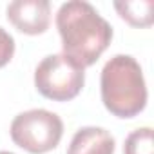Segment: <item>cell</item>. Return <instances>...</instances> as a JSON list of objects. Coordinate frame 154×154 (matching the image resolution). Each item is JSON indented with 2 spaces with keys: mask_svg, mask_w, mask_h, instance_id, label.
<instances>
[{
  "mask_svg": "<svg viewBox=\"0 0 154 154\" xmlns=\"http://www.w3.org/2000/svg\"><path fill=\"white\" fill-rule=\"evenodd\" d=\"M9 131L20 149L31 154H44L60 143L63 123L58 114L47 109H31L15 116Z\"/></svg>",
  "mask_w": 154,
  "mask_h": 154,
  "instance_id": "4",
  "label": "cell"
},
{
  "mask_svg": "<svg viewBox=\"0 0 154 154\" xmlns=\"http://www.w3.org/2000/svg\"><path fill=\"white\" fill-rule=\"evenodd\" d=\"M123 154H154L152 129L141 127V129L132 131L125 140Z\"/></svg>",
  "mask_w": 154,
  "mask_h": 154,
  "instance_id": "8",
  "label": "cell"
},
{
  "mask_svg": "<svg viewBox=\"0 0 154 154\" xmlns=\"http://www.w3.org/2000/svg\"><path fill=\"white\" fill-rule=\"evenodd\" d=\"M85 84V71L63 53L45 56L35 69L38 93L54 102L72 100Z\"/></svg>",
  "mask_w": 154,
  "mask_h": 154,
  "instance_id": "3",
  "label": "cell"
},
{
  "mask_svg": "<svg viewBox=\"0 0 154 154\" xmlns=\"http://www.w3.org/2000/svg\"><path fill=\"white\" fill-rule=\"evenodd\" d=\"M15 54V40L13 36L0 27V67H4Z\"/></svg>",
  "mask_w": 154,
  "mask_h": 154,
  "instance_id": "9",
  "label": "cell"
},
{
  "mask_svg": "<svg viewBox=\"0 0 154 154\" xmlns=\"http://www.w3.org/2000/svg\"><path fill=\"white\" fill-rule=\"evenodd\" d=\"M114 138L102 127H82L74 132L67 154H114Z\"/></svg>",
  "mask_w": 154,
  "mask_h": 154,
  "instance_id": "6",
  "label": "cell"
},
{
  "mask_svg": "<svg viewBox=\"0 0 154 154\" xmlns=\"http://www.w3.org/2000/svg\"><path fill=\"white\" fill-rule=\"evenodd\" d=\"M102 102L118 118H132L145 109L147 85L136 58L112 56L102 69Z\"/></svg>",
  "mask_w": 154,
  "mask_h": 154,
  "instance_id": "2",
  "label": "cell"
},
{
  "mask_svg": "<svg viewBox=\"0 0 154 154\" xmlns=\"http://www.w3.org/2000/svg\"><path fill=\"white\" fill-rule=\"evenodd\" d=\"M56 27L62 36L63 54L84 69L102 56L112 38L111 24L84 0L63 2L56 13Z\"/></svg>",
  "mask_w": 154,
  "mask_h": 154,
  "instance_id": "1",
  "label": "cell"
},
{
  "mask_svg": "<svg viewBox=\"0 0 154 154\" xmlns=\"http://www.w3.org/2000/svg\"><path fill=\"white\" fill-rule=\"evenodd\" d=\"M0 154H15V152H9V150H0Z\"/></svg>",
  "mask_w": 154,
  "mask_h": 154,
  "instance_id": "10",
  "label": "cell"
},
{
  "mask_svg": "<svg viewBox=\"0 0 154 154\" xmlns=\"http://www.w3.org/2000/svg\"><path fill=\"white\" fill-rule=\"evenodd\" d=\"M9 22L26 35H40L49 27L51 4L47 0H15L8 6Z\"/></svg>",
  "mask_w": 154,
  "mask_h": 154,
  "instance_id": "5",
  "label": "cell"
},
{
  "mask_svg": "<svg viewBox=\"0 0 154 154\" xmlns=\"http://www.w3.org/2000/svg\"><path fill=\"white\" fill-rule=\"evenodd\" d=\"M114 8L118 9L120 17L127 20L132 26H150L154 20L152 0H136V2H114Z\"/></svg>",
  "mask_w": 154,
  "mask_h": 154,
  "instance_id": "7",
  "label": "cell"
}]
</instances>
